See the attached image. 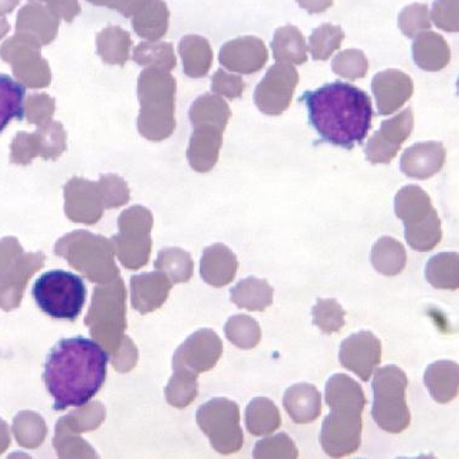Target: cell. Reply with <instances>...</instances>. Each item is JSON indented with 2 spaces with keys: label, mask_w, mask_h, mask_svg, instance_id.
Wrapping results in <instances>:
<instances>
[{
  "label": "cell",
  "mask_w": 459,
  "mask_h": 459,
  "mask_svg": "<svg viewBox=\"0 0 459 459\" xmlns=\"http://www.w3.org/2000/svg\"><path fill=\"white\" fill-rule=\"evenodd\" d=\"M220 64L224 69L241 74H253L264 69L268 49L264 40L254 36L238 37L221 48Z\"/></svg>",
  "instance_id": "cell-11"
},
{
  "label": "cell",
  "mask_w": 459,
  "mask_h": 459,
  "mask_svg": "<svg viewBox=\"0 0 459 459\" xmlns=\"http://www.w3.org/2000/svg\"><path fill=\"white\" fill-rule=\"evenodd\" d=\"M433 210L430 196L420 186H403L396 194L395 213L404 224L420 222Z\"/></svg>",
  "instance_id": "cell-26"
},
{
  "label": "cell",
  "mask_w": 459,
  "mask_h": 459,
  "mask_svg": "<svg viewBox=\"0 0 459 459\" xmlns=\"http://www.w3.org/2000/svg\"><path fill=\"white\" fill-rule=\"evenodd\" d=\"M253 455L255 458H298L299 450L288 434L280 433L258 441Z\"/></svg>",
  "instance_id": "cell-41"
},
{
  "label": "cell",
  "mask_w": 459,
  "mask_h": 459,
  "mask_svg": "<svg viewBox=\"0 0 459 459\" xmlns=\"http://www.w3.org/2000/svg\"><path fill=\"white\" fill-rule=\"evenodd\" d=\"M424 384L438 403H448L458 396L459 367L454 360H437L425 370Z\"/></svg>",
  "instance_id": "cell-20"
},
{
  "label": "cell",
  "mask_w": 459,
  "mask_h": 459,
  "mask_svg": "<svg viewBox=\"0 0 459 459\" xmlns=\"http://www.w3.org/2000/svg\"><path fill=\"white\" fill-rule=\"evenodd\" d=\"M10 30V23L8 20L4 18H0V40L4 39L6 35H8Z\"/></svg>",
  "instance_id": "cell-51"
},
{
  "label": "cell",
  "mask_w": 459,
  "mask_h": 459,
  "mask_svg": "<svg viewBox=\"0 0 459 459\" xmlns=\"http://www.w3.org/2000/svg\"><path fill=\"white\" fill-rule=\"evenodd\" d=\"M139 117L137 127L142 137L162 142L175 132L177 82L171 74L145 69L138 78Z\"/></svg>",
  "instance_id": "cell-3"
},
{
  "label": "cell",
  "mask_w": 459,
  "mask_h": 459,
  "mask_svg": "<svg viewBox=\"0 0 459 459\" xmlns=\"http://www.w3.org/2000/svg\"><path fill=\"white\" fill-rule=\"evenodd\" d=\"M30 3H44L46 0H29Z\"/></svg>",
  "instance_id": "cell-52"
},
{
  "label": "cell",
  "mask_w": 459,
  "mask_h": 459,
  "mask_svg": "<svg viewBox=\"0 0 459 459\" xmlns=\"http://www.w3.org/2000/svg\"><path fill=\"white\" fill-rule=\"evenodd\" d=\"M414 127L413 111L406 108L395 117L382 124L379 131L370 137L365 154L370 163H390L399 154L401 145L410 138Z\"/></svg>",
  "instance_id": "cell-9"
},
{
  "label": "cell",
  "mask_w": 459,
  "mask_h": 459,
  "mask_svg": "<svg viewBox=\"0 0 459 459\" xmlns=\"http://www.w3.org/2000/svg\"><path fill=\"white\" fill-rule=\"evenodd\" d=\"M32 297L44 315L74 322L83 309L87 288L80 275L73 272L48 271L37 278Z\"/></svg>",
  "instance_id": "cell-4"
},
{
  "label": "cell",
  "mask_w": 459,
  "mask_h": 459,
  "mask_svg": "<svg viewBox=\"0 0 459 459\" xmlns=\"http://www.w3.org/2000/svg\"><path fill=\"white\" fill-rule=\"evenodd\" d=\"M132 26L141 39L158 42L169 30L168 4L163 0H144L132 15Z\"/></svg>",
  "instance_id": "cell-18"
},
{
  "label": "cell",
  "mask_w": 459,
  "mask_h": 459,
  "mask_svg": "<svg viewBox=\"0 0 459 459\" xmlns=\"http://www.w3.org/2000/svg\"><path fill=\"white\" fill-rule=\"evenodd\" d=\"M0 57L12 65L13 77L22 86L43 90L52 83V70L42 56V46L30 36L16 32L0 47Z\"/></svg>",
  "instance_id": "cell-6"
},
{
  "label": "cell",
  "mask_w": 459,
  "mask_h": 459,
  "mask_svg": "<svg viewBox=\"0 0 459 459\" xmlns=\"http://www.w3.org/2000/svg\"><path fill=\"white\" fill-rule=\"evenodd\" d=\"M446 155V149L440 142L417 143L401 156V171L410 178H431L444 168Z\"/></svg>",
  "instance_id": "cell-13"
},
{
  "label": "cell",
  "mask_w": 459,
  "mask_h": 459,
  "mask_svg": "<svg viewBox=\"0 0 459 459\" xmlns=\"http://www.w3.org/2000/svg\"><path fill=\"white\" fill-rule=\"evenodd\" d=\"M46 6L59 20L73 22L81 13V4L78 0H46Z\"/></svg>",
  "instance_id": "cell-47"
},
{
  "label": "cell",
  "mask_w": 459,
  "mask_h": 459,
  "mask_svg": "<svg viewBox=\"0 0 459 459\" xmlns=\"http://www.w3.org/2000/svg\"><path fill=\"white\" fill-rule=\"evenodd\" d=\"M134 60L139 66L171 73L177 66L175 49L169 42H142L134 48Z\"/></svg>",
  "instance_id": "cell-32"
},
{
  "label": "cell",
  "mask_w": 459,
  "mask_h": 459,
  "mask_svg": "<svg viewBox=\"0 0 459 459\" xmlns=\"http://www.w3.org/2000/svg\"><path fill=\"white\" fill-rule=\"evenodd\" d=\"M36 158H40V145L36 132H19L10 146V160L15 165L27 166Z\"/></svg>",
  "instance_id": "cell-43"
},
{
  "label": "cell",
  "mask_w": 459,
  "mask_h": 459,
  "mask_svg": "<svg viewBox=\"0 0 459 459\" xmlns=\"http://www.w3.org/2000/svg\"><path fill=\"white\" fill-rule=\"evenodd\" d=\"M206 280L211 284L222 285L233 280L237 270V260L234 254L223 245H215L206 250L205 258Z\"/></svg>",
  "instance_id": "cell-33"
},
{
  "label": "cell",
  "mask_w": 459,
  "mask_h": 459,
  "mask_svg": "<svg viewBox=\"0 0 459 459\" xmlns=\"http://www.w3.org/2000/svg\"><path fill=\"white\" fill-rule=\"evenodd\" d=\"M372 91L377 108L383 117L395 114L413 95L412 78L399 70H386L377 74L372 81Z\"/></svg>",
  "instance_id": "cell-12"
},
{
  "label": "cell",
  "mask_w": 459,
  "mask_h": 459,
  "mask_svg": "<svg viewBox=\"0 0 459 459\" xmlns=\"http://www.w3.org/2000/svg\"><path fill=\"white\" fill-rule=\"evenodd\" d=\"M108 359L100 343L84 336L57 342L48 353L43 372L54 411L90 403L107 380Z\"/></svg>",
  "instance_id": "cell-1"
},
{
  "label": "cell",
  "mask_w": 459,
  "mask_h": 459,
  "mask_svg": "<svg viewBox=\"0 0 459 459\" xmlns=\"http://www.w3.org/2000/svg\"><path fill=\"white\" fill-rule=\"evenodd\" d=\"M273 288L266 280L250 277L241 281L232 290V299L241 308L264 312L273 304Z\"/></svg>",
  "instance_id": "cell-29"
},
{
  "label": "cell",
  "mask_w": 459,
  "mask_h": 459,
  "mask_svg": "<svg viewBox=\"0 0 459 459\" xmlns=\"http://www.w3.org/2000/svg\"><path fill=\"white\" fill-rule=\"evenodd\" d=\"M382 342L372 332L356 333L340 345V365L351 370L363 382H368L382 362Z\"/></svg>",
  "instance_id": "cell-10"
},
{
  "label": "cell",
  "mask_w": 459,
  "mask_h": 459,
  "mask_svg": "<svg viewBox=\"0 0 459 459\" xmlns=\"http://www.w3.org/2000/svg\"><path fill=\"white\" fill-rule=\"evenodd\" d=\"M285 411L297 424H308L322 414V395L317 387L299 383L289 387L283 397Z\"/></svg>",
  "instance_id": "cell-16"
},
{
  "label": "cell",
  "mask_w": 459,
  "mask_h": 459,
  "mask_svg": "<svg viewBox=\"0 0 459 459\" xmlns=\"http://www.w3.org/2000/svg\"><path fill=\"white\" fill-rule=\"evenodd\" d=\"M299 73L292 65L277 63L258 83L254 100L262 114L280 117L290 107L297 91Z\"/></svg>",
  "instance_id": "cell-7"
},
{
  "label": "cell",
  "mask_w": 459,
  "mask_h": 459,
  "mask_svg": "<svg viewBox=\"0 0 459 459\" xmlns=\"http://www.w3.org/2000/svg\"><path fill=\"white\" fill-rule=\"evenodd\" d=\"M431 16L438 29L446 32H458V0H435Z\"/></svg>",
  "instance_id": "cell-44"
},
{
  "label": "cell",
  "mask_w": 459,
  "mask_h": 459,
  "mask_svg": "<svg viewBox=\"0 0 459 459\" xmlns=\"http://www.w3.org/2000/svg\"><path fill=\"white\" fill-rule=\"evenodd\" d=\"M345 33L342 27L323 23L309 37L308 49L312 59L325 61L342 47Z\"/></svg>",
  "instance_id": "cell-35"
},
{
  "label": "cell",
  "mask_w": 459,
  "mask_h": 459,
  "mask_svg": "<svg viewBox=\"0 0 459 459\" xmlns=\"http://www.w3.org/2000/svg\"><path fill=\"white\" fill-rule=\"evenodd\" d=\"M362 414L331 411L319 433V444L329 457L355 454L362 444Z\"/></svg>",
  "instance_id": "cell-8"
},
{
  "label": "cell",
  "mask_w": 459,
  "mask_h": 459,
  "mask_svg": "<svg viewBox=\"0 0 459 459\" xmlns=\"http://www.w3.org/2000/svg\"><path fill=\"white\" fill-rule=\"evenodd\" d=\"M245 82L238 74L227 73L224 70L216 71L212 77V91L217 95H222L230 100H238L243 95Z\"/></svg>",
  "instance_id": "cell-45"
},
{
  "label": "cell",
  "mask_w": 459,
  "mask_h": 459,
  "mask_svg": "<svg viewBox=\"0 0 459 459\" xmlns=\"http://www.w3.org/2000/svg\"><path fill=\"white\" fill-rule=\"evenodd\" d=\"M95 6H104L118 12L125 18H132L135 10L141 6L144 0H87Z\"/></svg>",
  "instance_id": "cell-48"
},
{
  "label": "cell",
  "mask_w": 459,
  "mask_h": 459,
  "mask_svg": "<svg viewBox=\"0 0 459 459\" xmlns=\"http://www.w3.org/2000/svg\"><path fill=\"white\" fill-rule=\"evenodd\" d=\"M281 418L280 410L267 397H257L247 408V430L254 437H264L280 429Z\"/></svg>",
  "instance_id": "cell-28"
},
{
  "label": "cell",
  "mask_w": 459,
  "mask_h": 459,
  "mask_svg": "<svg viewBox=\"0 0 459 459\" xmlns=\"http://www.w3.org/2000/svg\"><path fill=\"white\" fill-rule=\"evenodd\" d=\"M412 54L417 66L428 73L444 70L451 60V50L446 40L433 30H424L416 37Z\"/></svg>",
  "instance_id": "cell-19"
},
{
  "label": "cell",
  "mask_w": 459,
  "mask_h": 459,
  "mask_svg": "<svg viewBox=\"0 0 459 459\" xmlns=\"http://www.w3.org/2000/svg\"><path fill=\"white\" fill-rule=\"evenodd\" d=\"M372 386L374 421L386 433H403L411 424L406 401L407 374L397 366L383 367L374 374Z\"/></svg>",
  "instance_id": "cell-5"
},
{
  "label": "cell",
  "mask_w": 459,
  "mask_h": 459,
  "mask_svg": "<svg viewBox=\"0 0 459 459\" xmlns=\"http://www.w3.org/2000/svg\"><path fill=\"white\" fill-rule=\"evenodd\" d=\"M271 47L277 63L302 65L308 60L307 44L298 27L288 25L275 30Z\"/></svg>",
  "instance_id": "cell-22"
},
{
  "label": "cell",
  "mask_w": 459,
  "mask_h": 459,
  "mask_svg": "<svg viewBox=\"0 0 459 459\" xmlns=\"http://www.w3.org/2000/svg\"><path fill=\"white\" fill-rule=\"evenodd\" d=\"M26 88L8 74H0V134L10 122L22 121L25 117Z\"/></svg>",
  "instance_id": "cell-27"
},
{
  "label": "cell",
  "mask_w": 459,
  "mask_h": 459,
  "mask_svg": "<svg viewBox=\"0 0 459 459\" xmlns=\"http://www.w3.org/2000/svg\"><path fill=\"white\" fill-rule=\"evenodd\" d=\"M20 0H0V16L8 15L19 5Z\"/></svg>",
  "instance_id": "cell-50"
},
{
  "label": "cell",
  "mask_w": 459,
  "mask_h": 459,
  "mask_svg": "<svg viewBox=\"0 0 459 459\" xmlns=\"http://www.w3.org/2000/svg\"><path fill=\"white\" fill-rule=\"evenodd\" d=\"M36 134L40 145V158L54 161L66 151L67 134L60 122L52 120L39 126Z\"/></svg>",
  "instance_id": "cell-37"
},
{
  "label": "cell",
  "mask_w": 459,
  "mask_h": 459,
  "mask_svg": "<svg viewBox=\"0 0 459 459\" xmlns=\"http://www.w3.org/2000/svg\"><path fill=\"white\" fill-rule=\"evenodd\" d=\"M308 120L323 141L340 148L362 144L372 127V100L353 84L333 82L306 91L302 100Z\"/></svg>",
  "instance_id": "cell-2"
},
{
  "label": "cell",
  "mask_w": 459,
  "mask_h": 459,
  "mask_svg": "<svg viewBox=\"0 0 459 459\" xmlns=\"http://www.w3.org/2000/svg\"><path fill=\"white\" fill-rule=\"evenodd\" d=\"M222 145V129L213 126L194 127L188 152H186V158L194 171L206 173L213 169L219 162Z\"/></svg>",
  "instance_id": "cell-14"
},
{
  "label": "cell",
  "mask_w": 459,
  "mask_h": 459,
  "mask_svg": "<svg viewBox=\"0 0 459 459\" xmlns=\"http://www.w3.org/2000/svg\"><path fill=\"white\" fill-rule=\"evenodd\" d=\"M299 6L309 13H321L332 8L334 0H297Z\"/></svg>",
  "instance_id": "cell-49"
},
{
  "label": "cell",
  "mask_w": 459,
  "mask_h": 459,
  "mask_svg": "<svg viewBox=\"0 0 459 459\" xmlns=\"http://www.w3.org/2000/svg\"><path fill=\"white\" fill-rule=\"evenodd\" d=\"M60 20L42 3L22 6L16 20V32L30 36L40 46H49L59 32Z\"/></svg>",
  "instance_id": "cell-15"
},
{
  "label": "cell",
  "mask_w": 459,
  "mask_h": 459,
  "mask_svg": "<svg viewBox=\"0 0 459 459\" xmlns=\"http://www.w3.org/2000/svg\"><path fill=\"white\" fill-rule=\"evenodd\" d=\"M399 27L408 39H416L420 33L431 29L430 13L428 6L414 3L400 13Z\"/></svg>",
  "instance_id": "cell-40"
},
{
  "label": "cell",
  "mask_w": 459,
  "mask_h": 459,
  "mask_svg": "<svg viewBox=\"0 0 459 459\" xmlns=\"http://www.w3.org/2000/svg\"><path fill=\"white\" fill-rule=\"evenodd\" d=\"M368 59L357 49L343 50L333 59L332 69L334 74L345 80L356 81L368 73Z\"/></svg>",
  "instance_id": "cell-39"
},
{
  "label": "cell",
  "mask_w": 459,
  "mask_h": 459,
  "mask_svg": "<svg viewBox=\"0 0 459 459\" xmlns=\"http://www.w3.org/2000/svg\"><path fill=\"white\" fill-rule=\"evenodd\" d=\"M190 122L194 127L213 126L226 131L228 122L232 117L230 105L215 94H204L194 101L189 111Z\"/></svg>",
  "instance_id": "cell-23"
},
{
  "label": "cell",
  "mask_w": 459,
  "mask_h": 459,
  "mask_svg": "<svg viewBox=\"0 0 459 459\" xmlns=\"http://www.w3.org/2000/svg\"><path fill=\"white\" fill-rule=\"evenodd\" d=\"M425 278L435 289L457 290L459 288V257L455 253L435 255L425 267Z\"/></svg>",
  "instance_id": "cell-31"
},
{
  "label": "cell",
  "mask_w": 459,
  "mask_h": 459,
  "mask_svg": "<svg viewBox=\"0 0 459 459\" xmlns=\"http://www.w3.org/2000/svg\"><path fill=\"white\" fill-rule=\"evenodd\" d=\"M227 334L230 342L241 349L256 348L262 338L260 325L249 316H237L230 319L227 325Z\"/></svg>",
  "instance_id": "cell-38"
},
{
  "label": "cell",
  "mask_w": 459,
  "mask_h": 459,
  "mask_svg": "<svg viewBox=\"0 0 459 459\" xmlns=\"http://www.w3.org/2000/svg\"><path fill=\"white\" fill-rule=\"evenodd\" d=\"M325 403L331 411L363 413L367 404L362 386L346 374H334L325 385Z\"/></svg>",
  "instance_id": "cell-17"
},
{
  "label": "cell",
  "mask_w": 459,
  "mask_h": 459,
  "mask_svg": "<svg viewBox=\"0 0 459 459\" xmlns=\"http://www.w3.org/2000/svg\"><path fill=\"white\" fill-rule=\"evenodd\" d=\"M25 117L30 125L42 126L53 120L56 114V100L49 94H32L27 98L25 105Z\"/></svg>",
  "instance_id": "cell-42"
},
{
  "label": "cell",
  "mask_w": 459,
  "mask_h": 459,
  "mask_svg": "<svg viewBox=\"0 0 459 459\" xmlns=\"http://www.w3.org/2000/svg\"><path fill=\"white\" fill-rule=\"evenodd\" d=\"M346 311L335 299H318L312 308L314 325L318 326L323 334L339 333L345 325Z\"/></svg>",
  "instance_id": "cell-36"
},
{
  "label": "cell",
  "mask_w": 459,
  "mask_h": 459,
  "mask_svg": "<svg viewBox=\"0 0 459 459\" xmlns=\"http://www.w3.org/2000/svg\"><path fill=\"white\" fill-rule=\"evenodd\" d=\"M100 186L103 189L108 202L111 205H118L128 199V188L125 180L117 175L103 176L100 178Z\"/></svg>",
  "instance_id": "cell-46"
},
{
  "label": "cell",
  "mask_w": 459,
  "mask_h": 459,
  "mask_svg": "<svg viewBox=\"0 0 459 459\" xmlns=\"http://www.w3.org/2000/svg\"><path fill=\"white\" fill-rule=\"evenodd\" d=\"M404 238L413 250L429 253L442 239L441 220L433 210L420 222L404 224Z\"/></svg>",
  "instance_id": "cell-30"
},
{
  "label": "cell",
  "mask_w": 459,
  "mask_h": 459,
  "mask_svg": "<svg viewBox=\"0 0 459 459\" xmlns=\"http://www.w3.org/2000/svg\"><path fill=\"white\" fill-rule=\"evenodd\" d=\"M131 48V35L121 27H108L97 35V53L105 64L124 66L129 60Z\"/></svg>",
  "instance_id": "cell-25"
},
{
  "label": "cell",
  "mask_w": 459,
  "mask_h": 459,
  "mask_svg": "<svg viewBox=\"0 0 459 459\" xmlns=\"http://www.w3.org/2000/svg\"><path fill=\"white\" fill-rule=\"evenodd\" d=\"M97 183L83 178H73L67 183L66 195L71 215L93 217L98 213Z\"/></svg>",
  "instance_id": "cell-34"
},
{
  "label": "cell",
  "mask_w": 459,
  "mask_h": 459,
  "mask_svg": "<svg viewBox=\"0 0 459 459\" xmlns=\"http://www.w3.org/2000/svg\"><path fill=\"white\" fill-rule=\"evenodd\" d=\"M178 52L186 76L202 78L209 74L213 63V50L209 40L198 35L183 37Z\"/></svg>",
  "instance_id": "cell-21"
},
{
  "label": "cell",
  "mask_w": 459,
  "mask_h": 459,
  "mask_svg": "<svg viewBox=\"0 0 459 459\" xmlns=\"http://www.w3.org/2000/svg\"><path fill=\"white\" fill-rule=\"evenodd\" d=\"M370 262L380 274L394 277L406 268V249L395 238L383 237L374 244Z\"/></svg>",
  "instance_id": "cell-24"
}]
</instances>
